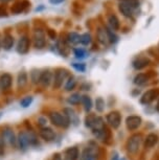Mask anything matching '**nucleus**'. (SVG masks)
I'll return each mask as SVG.
<instances>
[{
  "mask_svg": "<svg viewBox=\"0 0 159 160\" xmlns=\"http://www.w3.org/2000/svg\"><path fill=\"white\" fill-rule=\"evenodd\" d=\"M138 8H139L138 0H122L118 5L119 12L127 18L133 17L137 13Z\"/></svg>",
  "mask_w": 159,
  "mask_h": 160,
  "instance_id": "1",
  "label": "nucleus"
},
{
  "mask_svg": "<svg viewBox=\"0 0 159 160\" xmlns=\"http://www.w3.org/2000/svg\"><path fill=\"white\" fill-rule=\"evenodd\" d=\"M49 119L53 125L59 127V128H68L70 125V122L68 117L65 114H62L60 112H52L49 114Z\"/></svg>",
  "mask_w": 159,
  "mask_h": 160,
  "instance_id": "2",
  "label": "nucleus"
},
{
  "mask_svg": "<svg viewBox=\"0 0 159 160\" xmlns=\"http://www.w3.org/2000/svg\"><path fill=\"white\" fill-rule=\"evenodd\" d=\"M86 127L87 128H90L93 131V133L97 132V131H101V130H104L105 129V126H104V122H103V118L100 116H97V115H89L86 117Z\"/></svg>",
  "mask_w": 159,
  "mask_h": 160,
  "instance_id": "3",
  "label": "nucleus"
},
{
  "mask_svg": "<svg viewBox=\"0 0 159 160\" xmlns=\"http://www.w3.org/2000/svg\"><path fill=\"white\" fill-rule=\"evenodd\" d=\"M68 78V71L66 69H62V68H59L57 69L55 74H53V78H52V82H53V88L58 89L60 88L63 83L67 80Z\"/></svg>",
  "mask_w": 159,
  "mask_h": 160,
  "instance_id": "4",
  "label": "nucleus"
},
{
  "mask_svg": "<svg viewBox=\"0 0 159 160\" xmlns=\"http://www.w3.org/2000/svg\"><path fill=\"white\" fill-rule=\"evenodd\" d=\"M142 137L140 134H135V135H132V136L129 138L128 140V143H127V149H128V152L131 153V154H135L137 151L139 150V147H140V143H142Z\"/></svg>",
  "mask_w": 159,
  "mask_h": 160,
  "instance_id": "5",
  "label": "nucleus"
},
{
  "mask_svg": "<svg viewBox=\"0 0 159 160\" xmlns=\"http://www.w3.org/2000/svg\"><path fill=\"white\" fill-rule=\"evenodd\" d=\"M32 41H34V46L38 49H41L45 46L46 44V41H45V32L43 29L41 28H37L34 32V38H32Z\"/></svg>",
  "mask_w": 159,
  "mask_h": 160,
  "instance_id": "6",
  "label": "nucleus"
},
{
  "mask_svg": "<svg viewBox=\"0 0 159 160\" xmlns=\"http://www.w3.org/2000/svg\"><path fill=\"white\" fill-rule=\"evenodd\" d=\"M29 46H31V40L27 36H22L17 44V51L20 55H26L29 51Z\"/></svg>",
  "mask_w": 159,
  "mask_h": 160,
  "instance_id": "7",
  "label": "nucleus"
},
{
  "mask_svg": "<svg viewBox=\"0 0 159 160\" xmlns=\"http://www.w3.org/2000/svg\"><path fill=\"white\" fill-rule=\"evenodd\" d=\"M107 122L113 129H117L118 127L121 126V122H122L121 114H119V112H117V111L110 112L107 115Z\"/></svg>",
  "mask_w": 159,
  "mask_h": 160,
  "instance_id": "8",
  "label": "nucleus"
},
{
  "mask_svg": "<svg viewBox=\"0 0 159 160\" xmlns=\"http://www.w3.org/2000/svg\"><path fill=\"white\" fill-rule=\"evenodd\" d=\"M2 140L4 143L8 144V146H14L16 143V137H15V133L12 129L7 128L4 129L1 133Z\"/></svg>",
  "mask_w": 159,
  "mask_h": 160,
  "instance_id": "9",
  "label": "nucleus"
},
{
  "mask_svg": "<svg viewBox=\"0 0 159 160\" xmlns=\"http://www.w3.org/2000/svg\"><path fill=\"white\" fill-rule=\"evenodd\" d=\"M158 95H159V90H156V89L149 90V91H147L146 93H143V95L142 96V98H140V102L143 105H148L154 101Z\"/></svg>",
  "mask_w": 159,
  "mask_h": 160,
  "instance_id": "10",
  "label": "nucleus"
},
{
  "mask_svg": "<svg viewBox=\"0 0 159 160\" xmlns=\"http://www.w3.org/2000/svg\"><path fill=\"white\" fill-rule=\"evenodd\" d=\"M142 117L137 115H131L128 116L126 119V125L129 130H136L138 127L142 125Z\"/></svg>",
  "mask_w": 159,
  "mask_h": 160,
  "instance_id": "11",
  "label": "nucleus"
},
{
  "mask_svg": "<svg viewBox=\"0 0 159 160\" xmlns=\"http://www.w3.org/2000/svg\"><path fill=\"white\" fill-rule=\"evenodd\" d=\"M97 155L95 147H87L81 155V160H97Z\"/></svg>",
  "mask_w": 159,
  "mask_h": 160,
  "instance_id": "12",
  "label": "nucleus"
},
{
  "mask_svg": "<svg viewBox=\"0 0 159 160\" xmlns=\"http://www.w3.org/2000/svg\"><path fill=\"white\" fill-rule=\"evenodd\" d=\"M17 141H18V144H19L20 150H22V151H25L31 146L29 139H28V133H26V132H21L20 134L18 135Z\"/></svg>",
  "mask_w": 159,
  "mask_h": 160,
  "instance_id": "13",
  "label": "nucleus"
},
{
  "mask_svg": "<svg viewBox=\"0 0 159 160\" xmlns=\"http://www.w3.org/2000/svg\"><path fill=\"white\" fill-rule=\"evenodd\" d=\"M39 134H40V137L42 138V139L45 140V141H52L56 138L55 131L50 128H47V127H45V128H41Z\"/></svg>",
  "mask_w": 159,
  "mask_h": 160,
  "instance_id": "14",
  "label": "nucleus"
},
{
  "mask_svg": "<svg viewBox=\"0 0 159 160\" xmlns=\"http://www.w3.org/2000/svg\"><path fill=\"white\" fill-rule=\"evenodd\" d=\"M29 4L31 3H29L27 0H22V1H19V2H17V3H15L13 7H12L11 11L13 14H21L27 10Z\"/></svg>",
  "mask_w": 159,
  "mask_h": 160,
  "instance_id": "15",
  "label": "nucleus"
},
{
  "mask_svg": "<svg viewBox=\"0 0 159 160\" xmlns=\"http://www.w3.org/2000/svg\"><path fill=\"white\" fill-rule=\"evenodd\" d=\"M52 78H53L52 72L49 70H45L43 72H41V77H40L39 83L43 87H48L49 84L52 82Z\"/></svg>",
  "mask_w": 159,
  "mask_h": 160,
  "instance_id": "16",
  "label": "nucleus"
},
{
  "mask_svg": "<svg viewBox=\"0 0 159 160\" xmlns=\"http://www.w3.org/2000/svg\"><path fill=\"white\" fill-rule=\"evenodd\" d=\"M14 43H15V39L13 37V35L5 34L1 40V47L5 50H10L13 48Z\"/></svg>",
  "mask_w": 159,
  "mask_h": 160,
  "instance_id": "17",
  "label": "nucleus"
},
{
  "mask_svg": "<svg viewBox=\"0 0 159 160\" xmlns=\"http://www.w3.org/2000/svg\"><path fill=\"white\" fill-rule=\"evenodd\" d=\"M97 38L98 42L102 44H104V45H107L108 43H109V38H108V32H107L106 28L100 26V28H97Z\"/></svg>",
  "mask_w": 159,
  "mask_h": 160,
  "instance_id": "18",
  "label": "nucleus"
},
{
  "mask_svg": "<svg viewBox=\"0 0 159 160\" xmlns=\"http://www.w3.org/2000/svg\"><path fill=\"white\" fill-rule=\"evenodd\" d=\"M13 83V78L11 74L8 73H3L0 77V88L2 90H7L12 86Z\"/></svg>",
  "mask_w": 159,
  "mask_h": 160,
  "instance_id": "19",
  "label": "nucleus"
},
{
  "mask_svg": "<svg viewBox=\"0 0 159 160\" xmlns=\"http://www.w3.org/2000/svg\"><path fill=\"white\" fill-rule=\"evenodd\" d=\"M150 64V60L145 58V57H139V58H136L132 63V65H133L134 69H136V70H140V69L147 67Z\"/></svg>",
  "mask_w": 159,
  "mask_h": 160,
  "instance_id": "20",
  "label": "nucleus"
},
{
  "mask_svg": "<svg viewBox=\"0 0 159 160\" xmlns=\"http://www.w3.org/2000/svg\"><path fill=\"white\" fill-rule=\"evenodd\" d=\"M79 149L76 147H72V148H68L67 150L65 151L64 153V157L66 160H77L79 158Z\"/></svg>",
  "mask_w": 159,
  "mask_h": 160,
  "instance_id": "21",
  "label": "nucleus"
},
{
  "mask_svg": "<svg viewBox=\"0 0 159 160\" xmlns=\"http://www.w3.org/2000/svg\"><path fill=\"white\" fill-rule=\"evenodd\" d=\"M64 111H65L64 114L68 117V119H69L70 123H73L74 126H77V123H79V117H77L76 112H74L72 109H70V108H66Z\"/></svg>",
  "mask_w": 159,
  "mask_h": 160,
  "instance_id": "22",
  "label": "nucleus"
},
{
  "mask_svg": "<svg viewBox=\"0 0 159 160\" xmlns=\"http://www.w3.org/2000/svg\"><path fill=\"white\" fill-rule=\"evenodd\" d=\"M158 142V136L154 133H151L147 136L146 140H145V147L146 148H152L154 147L156 143Z\"/></svg>",
  "mask_w": 159,
  "mask_h": 160,
  "instance_id": "23",
  "label": "nucleus"
},
{
  "mask_svg": "<svg viewBox=\"0 0 159 160\" xmlns=\"http://www.w3.org/2000/svg\"><path fill=\"white\" fill-rule=\"evenodd\" d=\"M108 22H109L110 28L112 29V31H117L119 28V20L115 15H113V14L109 15V17H108Z\"/></svg>",
  "mask_w": 159,
  "mask_h": 160,
  "instance_id": "24",
  "label": "nucleus"
},
{
  "mask_svg": "<svg viewBox=\"0 0 159 160\" xmlns=\"http://www.w3.org/2000/svg\"><path fill=\"white\" fill-rule=\"evenodd\" d=\"M27 81H28L27 73H26L25 71H22L18 74V87H19V88H23L24 86H26Z\"/></svg>",
  "mask_w": 159,
  "mask_h": 160,
  "instance_id": "25",
  "label": "nucleus"
},
{
  "mask_svg": "<svg viewBox=\"0 0 159 160\" xmlns=\"http://www.w3.org/2000/svg\"><path fill=\"white\" fill-rule=\"evenodd\" d=\"M149 78L148 75L145 74V73H139L137 74L136 77L134 78V84L135 85H138V86H142V85H145V84L148 82Z\"/></svg>",
  "mask_w": 159,
  "mask_h": 160,
  "instance_id": "26",
  "label": "nucleus"
},
{
  "mask_svg": "<svg viewBox=\"0 0 159 160\" xmlns=\"http://www.w3.org/2000/svg\"><path fill=\"white\" fill-rule=\"evenodd\" d=\"M81 102H82V104L84 106V110H85L86 112H89V111L91 110V108H92L91 98H90L89 96H87V95H84V96H82Z\"/></svg>",
  "mask_w": 159,
  "mask_h": 160,
  "instance_id": "27",
  "label": "nucleus"
},
{
  "mask_svg": "<svg viewBox=\"0 0 159 160\" xmlns=\"http://www.w3.org/2000/svg\"><path fill=\"white\" fill-rule=\"evenodd\" d=\"M80 39L81 36L77 34V32H70L67 36V41L69 42L70 44H77L80 43Z\"/></svg>",
  "mask_w": 159,
  "mask_h": 160,
  "instance_id": "28",
  "label": "nucleus"
},
{
  "mask_svg": "<svg viewBox=\"0 0 159 160\" xmlns=\"http://www.w3.org/2000/svg\"><path fill=\"white\" fill-rule=\"evenodd\" d=\"M77 85V81L76 78L73 77H70L68 78L67 81H66V84H65V90L66 91H70V90L74 89V87Z\"/></svg>",
  "mask_w": 159,
  "mask_h": 160,
  "instance_id": "29",
  "label": "nucleus"
},
{
  "mask_svg": "<svg viewBox=\"0 0 159 160\" xmlns=\"http://www.w3.org/2000/svg\"><path fill=\"white\" fill-rule=\"evenodd\" d=\"M82 99V96H81L79 93H74V94H71L69 98H68L67 102H69L70 105H77Z\"/></svg>",
  "mask_w": 159,
  "mask_h": 160,
  "instance_id": "30",
  "label": "nucleus"
},
{
  "mask_svg": "<svg viewBox=\"0 0 159 160\" xmlns=\"http://www.w3.org/2000/svg\"><path fill=\"white\" fill-rule=\"evenodd\" d=\"M92 41V38H91V35L86 32V34H83L81 35V39H80V43L83 44V45H89L91 43Z\"/></svg>",
  "mask_w": 159,
  "mask_h": 160,
  "instance_id": "31",
  "label": "nucleus"
},
{
  "mask_svg": "<svg viewBox=\"0 0 159 160\" xmlns=\"http://www.w3.org/2000/svg\"><path fill=\"white\" fill-rule=\"evenodd\" d=\"M73 52L77 59H84L87 57V51L85 49H83V48H76L73 50Z\"/></svg>",
  "mask_w": 159,
  "mask_h": 160,
  "instance_id": "32",
  "label": "nucleus"
},
{
  "mask_svg": "<svg viewBox=\"0 0 159 160\" xmlns=\"http://www.w3.org/2000/svg\"><path fill=\"white\" fill-rule=\"evenodd\" d=\"M107 29V32H108V38H109V42H111V43H116L118 40V37L115 35V32L112 31L111 28H106Z\"/></svg>",
  "mask_w": 159,
  "mask_h": 160,
  "instance_id": "33",
  "label": "nucleus"
},
{
  "mask_svg": "<svg viewBox=\"0 0 159 160\" xmlns=\"http://www.w3.org/2000/svg\"><path fill=\"white\" fill-rule=\"evenodd\" d=\"M40 77H41V72L38 71L37 69H34V70L31 72V78H32V81L34 84L39 83V81H40Z\"/></svg>",
  "mask_w": 159,
  "mask_h": 160,
  "instance_id": "34",
  "label": "nucleus"
},
{
  "mask_svg": "<svg viewBox=\"0 0 159 160\" xmlns=\"http://www.w3.org/2000/svg\"><path fill=\"white\" fill-rule=\"evenodd\" d=\"M95 108H97V111L98 112H103L105 109V102L102 98H97V101H95Z\"/></svg>",
  "mask_w": 159,
  "mask_h": 160,
  "instance_id": "35",
  "label": "nucleus"
},
{
  "mask_svg": "<svg viewBox=\"0 0 159 160\" xmlns=\"http://www.w3.org/2000/svg\"><path fill=\"white\" fill-rule=\"evenodd\" d=\"M32 96H26V98H24L23 99H21L20 105H21V107H23V108H27L32 105Z\"/></svg>",
  "mask_w": 159,
  "mask_h": 160,
  "instance_id": "36",
  "label": "nucleus"
},
{
  "mask_svg": "<svg viewBox=\"0 0 159 160\" xmlns=\"http://www.w3.org/2000/svg\"><path fill=\"white\" fill-rule=\"evenodd\" d=\"M72 67L80 72H84L86 70V64L84 63H72Z\"/></svg>",
  "mask_w": 159,
  "mask_h": 160,
  "instance_id": "37",
  "label": "nucleus"
},
{
  "mask_svg": "<svg viewBox=\"0 0 159 160\" xmlns=\"http://www.w3.org/2000/svg\"><path fill=\"white\" fill-rule=\"evenodd\" d=\"M28 139H29V143H31V146H36V144L38 143V139L37 137H36V135L34 133L29 132L28 133Z\"/></svg>",
  "mask_w": 159,
  "mask_h": 160,
  "instance_id": "38",
  "label": "nucleus"
},
{
  "mask_svg": "<svg viewBox=\"0 0 159 160\" xmlns=\"http://www.w3.org/2000/svg\"><path fill=\"white\" fill-rule=\"evenodd\" d=\"M47 123V119L45 117H39L38 118V125L41 127V128H45Z\"/></svg>",
  "mask_w": 159,
  "mask_h": 160,
  "instance_id": "39",
  "label": "nucleus"
},
{
  "mask_svg": "<svg viewBox=\"0 0 159 160\" xmlns=\"http://www.w3.org/2000/svg\"><path fill=\"white\" fill-rule=\"evenodd\" d=\"M47 35H48V37L50 39H52V40H55V39L57 38V34L53 29H48V31H47Z\"/></svg>",
  "mask_w": 159,
  "mask_h": 160,
  "instance_id": "40",
  "label": "nucleus"
},
{
  "mask_svg": "<svg viewBox=\"0 0 159 160\" xmlns=\"http://www.w3.org/2000/svg\"><path fill=\"white\" fill-rule=\"evenodd\" d=\"M7 12L5 10L4 5H0V17H7Z\"/></svg>",
  "mask_w": 159,
  "mask_h": 160,
  "instance_id": "41",
  "label": "nucleus"
},
{
  "mask_svg": "<svg viewBox=\"0 0 159 160\" xmlns=\"http://www.w3.org/2000/svg\"><path fill=\"white\" fill-rule=\"evenodd\" d=\"M4 154V142L2 140V138H0V156H2Z\"/></svg>",
  "mask_w": 159,
  "mask_h": 160,
  "instance_id": "42",
  "label": "nucleus"
},
{
  "mask_svg": "<svg viewBox=\"0 0 159 160\" xmlns=\"http://www.w3.org/2000/svg\"><path fill=\"white\" fill-rule=\"evenodd\" d=\"M50 4H53V5H58L60 3H62V2H64L65 0H48Z\"/></svg>",
  "mask_w": 159,
  "mask_h": 160,
  "instance_id": "43",
  "label": "nucleus"
},
{
  "mask_svg": "<svg viewBox=\"0 0 159 160\" xmlns=\"http://www.w3.org/2000/svg\"><path fill=\"white\" fill-rule=\"evenodd\" d=\"M156 110H157L158 112H159V101L157 102V105H156Z\"/></svg>",
  "mask_w": 159,
  "mask_h": 160,
  "instance_id": "44",
  "label": "nucleus"
},
{
  "mask_svg": "<svg viewBox=\"0 0 159 160\" xmlns=\"http://www.w3.org/2000/svg\"><path fill=\"white\" fill-rule=\"evenodd\" d=\"M1 2H3V3H5V2H8V1H11V0H0Z\"/></svg>",
  "mask_w": 159,
  "mask_h": 160,
  "instance_id": "45",
  "label": "nucleus"
},
{
  "mask_svg": "<svg viewBox=\"0 0 159 160\" xmlns=\"http://www.w3.org/2000/svg\"><path fill=\"white\" fill-rule=\"evenodd\" d=\"M53 160H62V159H61V158H60V157H59V156H57V157H56V158H55V159H53Z\"/></svg>",
  "mask_w": 159,
  "mask_h": 160,
  "instance_id": "46",
  "label": "nucleus"
},
{
  "mask_svg": "<svg viewBox=\"0 0 159 160\" xmlns=\"http://www.w3.org/2000/svg\"><path fill=\"white\" fill-rule=\"evenodd\" d=\"M0 47H1V40H0Z\"/></svg>",
  "mask_w": 159,
  "mask_h": 160,
  "instance_id": "47",
  "label": "nucleus"
},
{
  "mask_svg": "<svg viewBox=\"0 0 159 160\" xmlns=\"http://www.w3.org/2000/svg\"><path fill=\"white\" fill-rule=\"evenodd\" d=\"M121 160H126V159H125V158H122Z\"/></svg>",
  "mask_w": 159,
  "mask_h": 160,
  "instance_id": "48",
  "label": "nucleus"
}]
</instances>
